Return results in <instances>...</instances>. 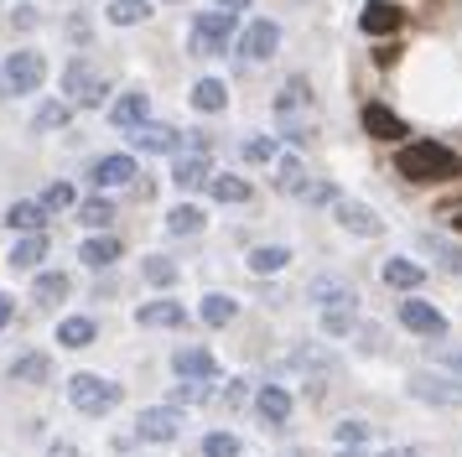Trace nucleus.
I'll use <instances>...</instances> for the list:
<instances>
[{
    "label": "nucleus",
    "instance_id": "473e14b6",
    "mask_svg": "<svg viewBox=\"0 0 462 457\" xmlns=\"http://www.w3.org/2000/svg\"><path fill=\"white\" fill-rule=\"evenodd\" d=\"M286 260H291V249H281V245H260L250 255V270L254 275H275V270L286 266Z\"/></svg>",
    "mask_w": 462,
    "mask_h": 457
},
{
    "label": "nucleus",
    "instance_id": "9b49d317",
    "mask_svg": "<svg viewBox=\"0 0 462 457\" xmlns=\"http://www.w3.org/2000/svg\"><path fill=\"white\" fill-rule=\"evenodd\" d=\"M307 302H312V307H354V286H348V281H343V275H312V281H307Z\"/></svg>",
    "mask_w": 462,
    "mask_h": 457
},
{
    "label": "nucleus",
    "instance_id": "ddd939ff",
    "mask_svg": "<svg viewBox=\"0 0 462 457\" xmlns=\"http://www.w3.org/2000/svg\"><path fill=\"white\" fill-rule=\"evenodd\" d=\"M333 213H337V224H343V228H354V234H364V239H374L379 228H384V224H379V213H374V208H369V203H358V198H337Z\"/></svg>",
    "mask_w": 462,
    "mask_h": 457
},
{
    "label": "nucleus",
    "instance_id": "c03bdc74",
    "mask_svg": "<svg viewBox=\"0 0 462 457\" xmlns=\"http://www.w3.org/2000/svg\"><path fill=\"white\" fill-rule=\"evenodd\" d=\"M245 162H275V141H271V135H254V141H245Z\"/></svg>",
    "mask_w": 462,
    "mask_h": 457
},
{
    "label": "nucleus",
    "instance_id": "f3484780",
    "mask_svg": "<svg viewBox=\"0 0 462 457\" xmlns=\"http://www.w3.org/2000/svg\"><path fill=\"white\" fill-rule=\"evenodd\" d=\"M146 120H151V99L141 94V89L120 94L115 109H109V125H120V130H135V125H146Z\"/></svg>",
    "mask_w": 462,
    "mask_h": 457
},
{
    "label": "nucleus",
    "instance_id": "423d86ee",
    "mask_svg": "<svg viewBox=\"0 0 462 457\" xmlns=\"http://www.w3.org/2000/svg\"><path fill=\"white\" fill-rule=\"evenodd\" d=\"M5 79H11V94H32V89H42V79H47V58L37 47H16V52L5 58Z\"/></svg>",
    "mask_w": 462,
    "mask_h": 457
},
{
    "label": "nucleus",
    "instance_id": "393cba45",
    "mask_svg": "<svg viewBox=\"0 0 462 457\" xmlns=\"http://www.w3.org/2000/svg\"><path fill=\"white\" fill-rule=\"evenodd\" d=\"M47 255V239L42 234H22L16 239V249H11V270H37Z\"/></svg>",
    "mask_w": 462,
    "mask_h": 457
},
{
    "label": "nucleus",
    "instance_id": "c756f323",
    "mask_svg": "<svg viewBox=\"0 0 462 457\" xmlns=\"http://www.w3.org/2000/svg\"><path fill=\"white\" fill-rule=\"evenodd\" d=\"M307 182H312V177L301 172L296 156H281V162H275V187H281V192H296V198H301V187Z\"/></svg>",
    "mask_w": 462,
    "mask_h": 457
},
{
    "label": "nucleus",
    "instance_id": "39448f33",
    "mask_svg": "<svg viewBox=\"0 0 462 457\" xmlns=\"http://www.w3.org/2000/svg\"><path fill=\"white\" fill-rule=\"evenodd\" d=\"M63 89H68V104H84V109H94L105 99V79H99V68L88 58H73L63 68Z\"/></svg>",
    "mask_w": 462,
    "mask_h": 457
},
{
    "label": "nucleus",
    "instance_id": "9d476101",
    "mask_svg": "<svg viewBox=\"0 0 462 457\" xmlns=\"http://www.w3.org/2000/svg\"><path fill=\"white\" fill-rule=\"evenodd\" d=\"M400 322H405L411 332H420V338H441V332H447V317H441L431 302H416V296L400 302Z\"/></svg>",
    "mask_w": 462,
    "mask_h": 457
},
{
    "label": "nucleus",
    "instance_id": "6e6d98bb",
    "mask_svg": "<svg viewBox=\"0 0 462 457\" xmlns=\"http://www.w3.org/2000/svg\"><path fill=\"white\" fill-rule=\"evenodd\" d=\"M452 228H462V213H452Z\"/></svg>",
    "mask_w": 462,
    "mask_h": 457
},
{
    "label": "nucleus",
    "instance_id": "ea45409f",
    "mask_svg": "<svg viewBox=\"0 0 462 457\" xmlns=\"http://www.w3.org/2000/svg\"><path fill=\"white\" fill-rule=\"evenodd\" d=\"M203 457H239V436L208 432V436H203Z\"/></svg>",
    "mask_w": 462,
    "mask_h": 457
},
{
    "label": "nucleus",
    "instance_id": "a878e982",
    "mask_svg": "<svg viewBox=\"0 0 462 457\" xmlns=\"http://www.w3.org/2000/svg\"><path fill=\"white\" fill-rule=\"evenodd\" d=\"M254 411L265 415V421H286L291 415V395L281 390V385H265V390L254 395Z\"/></svg>",
    "mask_w": 462,
    "mask_h": 457
},
{
    "label": "nucleus",
    "instance_id": "bb28decb",
    "mask_svg": "<svg viewBox=\"0 0 462 457\" xmlns=\"http://www.w3.org/2000/svg\"><path fill=\"white\" fill-rule=\"evenodd\" d=\"M224 99H229V89H224V79H203V83H192V109H203V115H213V109H224Z\"/></svg>",
    "mask_w": 462,
    "mask_h": 457
},
{
    "label": "nucleus",
    "instance_id": "58836bf2",
    "mask_svg": "<svg viewBox=\"0 0 462 457\" xmlns=\"http://www.w3.org/2000/svg\"><path fill=\"white\" fill-rule=\"evenodd\" d=\"M79 219H84L88 228H105L109 219H115V203H109V198H88V203L79 208Z\"/></svg>",
    "mask_w": 462,
    "mask_h": 457
},
{
    "label": "nucleus",
    "instance_id": "4be33fe9",
    "mask_svg": "<svg viewBox=\"0 0 462 457\" xmlns=\"http://www.w3.org/2000/svg\"><path fill=\"white\" fill-rule=\"evenodd\" d=\"M79 260H84V266H115V260H120V239H109V234H88L84 239V249H79Z\"/></svg>",
    "mask_w": 462,
    "mask_h": 457
},
{
    "label": "nucleus",
    "instance_id": "7c9ffc66",
    "mask_svg": "<svg viewBox=\"0 0 462 457\" xmlns=\"http://www.w3.org/2000/svg\"><path fill=\"white\" fill-rule=\"evenodd\" d=\"M208 192L218 198V203H245V198H250V182H245V177H229V172H218V177L208 182Z\"/></svg>",
    "mask_w": 462,
    "mask_h": 457
},
{
    "label": "nucleus",
    "instance_id": "e433bc0d",
    "mask_svg": "<svg viewBox=\"0 0 462 457\" xmlns=\"http://www.w3.org/2000/svg\"><path fill=\"white\" fill-rule=\"evenodd\" d=\"M68 296V275L63 270H42L37 275V302H63Z\"/></svg>",
    "mask_w": 462,
    "mask_h": 457
},
{
    "label": "nucleus",
    "instance_id": "5fc2aeb1",
    "mask_svg": "<svg viewBox=\"0 0 462 457\" xmlns=\"http://www.w3.org/2000/svg\"><path fill=\"white\" fill-rule=\"evenodd\" d=\"M447 364H452V369H457V374H462V353H452V359H447Z\"/></svg>",
    "mask_w": 462,
    "mask_h": 457
},
{
    "label": "nucleus",
    "instance_id": "412c9836",
    "mask_svg": "<svg viewBox=\"0 0 462 457\" xmlns=\"http://www.w3.org/2000/svg\"><path fill=\"white\" fill-rule=\"evenodd\" d=\"M88 177H94V187H120V182L135 177V162H130V156H99Z\"/></svg>",
    "mask_w": 462,
    "mask_h": 457
},
{
    "label": "nucleus",
    "instance_id": "4468645a",
    "mask_svg": "<svg viewBox=\"0 0 462 457\" xmlns=\"http://www.w3.org/2000/svg\"><path fill=\"white\" fill-rule=\"evenodd\" d=\"M171 369H177V379H218V359H213L208 349H177L171 353Z\"/></svg>",
    "mask_w": 462,
    "mask_h": 457
},
{
    "label": "nucleus",
    "instance_id": "a211bd4d",
    "mask_svg": "<svg viewBox=\"0 0 462 457\" xmlns=\"http://www.w3.org/2000/svg\"><path fill=\"white\" fill-rule=\"evenodd\" d=\"M364 130L374 141H400L405 135V120H400L395 109H384V104H364Z\"/></svg>",
    "mask_w": 462,
    "mask_h": 457
},
{
    "label": "nucleus",
    "instance_id": "37998d69",
    "mask_svg": "<svg viewBox=\"0 0 462 457\" xmlns=\"http://www.w3.org/2000/svg\"><path fill=\"white\" fill-rule=\"evenodd\" d=\"M426 249L437 255V266H441V270H462V249L441 245V239H431V234H426Z\"/></svg>",
    "mask_w": 462,
    "mask_h": 457
},
{
    "label": "nucleus",
    "instance_id": "8fccbe9b",
    "mask_svg": "<svg viewBox=\"0 0 462 457\" xmlns=\"http://www.w3.org/2000/svg\"><path fill=\"white\" fill-rule=\"evenodd\" d=\"M47 457H84V452H79V447H68V442H58V447H52Z\"/></svg>",
    "mask_w": 462,
    "mask_h": 457
},
{
    "label": "nucleus",
    "instance_id": "4c0bfd02",
    "mask_svg": "<svg viewBox=\"0 0 462 457\" xmlns=\"http://www.w3.org/2000/svg\"><path fill=\"white\" fill-rule=\"evenodd\" d=\"M348 328H354V307H328L322 312V332H328V338H348Z\"/></svg>",
    "mask_w": 462,
    "mask_h": 457
},
{
    "label": "nucleus",
    "instance_id": "7ed1b4c3",
    "mask_svg": "<svg viewBox=\"0 0 462 457\" xmlns=\"http://www.w3.org/2000/svg\"><path fill=\"white\" fill-rule=\"evenodd\" d=\"M68 400L79 406L84 415H105V411H115L120 406V385L115 379H105V374H73L68 379Z\"/></svg>",
    "mask_w": 462,
    "mask_h": 457
},
{
    "label": "nucleus",
    "instance_id": "3c124183",
    "mask_svg": "<svg viewBox=\"0 0 462 457\" xmlns=\"http://www.w3.org/2000/svg\"><path fill=\"white\" fill-rule=\"evenodd\" d=\"M11 312H16V307H11V296H0V328L11 322Z\"/></svg>",
    "mask_w": 462,
    "mask_h": 457
},
{
    "label": "nucleus",
    "instance_id": "20e7f679",
    "mask_svg": "<svg viewBox=\"0 0 462 457\" xmlns=\"http://www.w3.org/2000/svg\"><path fill=\"white\" fill-rule=\"evenodd\" d=\"M229 42H234L229 11H203V16H192V52H198V58H218Z\"/></svg>",
    "mask_w": 462,
    "mask_h": 457
},
{
    "label": "nucleus",
    "instance_id": "c85d7f7f",
    "mask_svg": "<svg viewBox=\"0 0 462 457\" xmlns=\"http://www.w3.org/2000/svg\"><path fill=\"white\" fill-rule=\"evenodd\" d=\"M105 16L115 21V26H135V21H146V16H151V0H109Z\"/></svg>",
    "mask_w": 462,
    "mask_h": 457
},
{
    "label": "nucleus",
    "instance_id": "79ce46f5",
    "mask_svg": "<svg viewBox=\"0 0 462 457\" xmlns=\"http://www.w3.org/2000/svg\"><path fill=\"white\" fill-rule=\"evenodd\" d=\"M301 203H307V208L337 203V187H333V182H307V187H301Z\"/></svg>",
    "mask_w": 462,
    "mask_h": 457
},
{
    "label": "nucleus",
    "instance_id": "a19ab883",
    "mask_svg": "<svg viewBox=\"0 0 462 457\" xmlns=\"http://www.w3.org/2000/svg\"><path fill=\"white\" fill-rule=\"evenodd\" d=\"M141 270H146V281H151V286H171V281H177V266H171L167 255H151V260H146Z\"/></svg>",
    "mask_w": 462,
    "mask_h": 457
},
{
    "label": "nucleus",
    "instance_id": "f257e3e1",
    "mask_svg": "<svg viewBox=\"0 0 462 457\" xmlns=\"http://www.w3.org/2000/svg\"><path fill=\"white\" fill-rule=\"evenodd\" d=\"M395 172H400V177H411V182H437V177L462 172V162L447 151V145H437V141H411L395 156Z\"/></svg>",
    "mask_w": 462,
    "mask_h": 457
},
{
    "label": "nucleus",
    "instance_id": "6e6552de",
    "mask_svg": "<svg viewBox=\"0 0 462 457\" xmlns=\"http://www.w3.org/2000/svg\"><path fill=\"white\" fill-rule=\"evenodd\" d=\"M275 47H281V26H275V21H250V26L239 32V58L245 62L275 58Z\"/></svg>",
    "mask_w": 462,
    "mask_h": 457
},
{
    "label": "nucleus",
    "instance_id": "864d4df0",
    "mask_svg": "<svg viewBox=\"0 0 462 457\" xmlns=\"http://www.w3.org/2000/svg\"><path fill=\"white\" fill-rule=\"evenodd\" d=\"M5 94H11V79H5V68H0V99H5Z\"/></svg>",
    "mask_w": 462,
    "mask_h": 457
},
{
    "label": "nucleus",
    "instance_id": "2f4dec72",
    "mask_svg": "<svg viewBox=\"0 0 462 457\" xmlns=\"http://www.w3.org/2000/svg\"><path fill=\"white\" fill-rule=\"evenodd\" d=\"M203 400H213L208 379H177V390H171V406H177V411H182V406H203Z\"/></svg>",
    "mask_w": 462,
    "mask_h": 457
},
{
    "label": "nucleus",
    "instance_id": "a18cd8bd",
    "mask_svg": "<svg viewBox=\"0 0 462 457\" xmlns=\"http://www.w3.org/2000/svg\"><path fill=\"white\" fill-rule=\"evenodd\" d=\"M42 203H47V213H58V208L73 203V187H68V182H52V187L42 192Z\"/></svg>",
    "mask_w": 462,
    "mask_h": 457
},
{
    "label": "nucleus",
    "instance_id": "0eeeda50",
    "mask_svg": "<svg viewBox=\"0 0 462 457\" xmlns=\"http://www.w3.org/2000/svg\"><path fill=\"white\" fill-rule=\"evenodd\" d=\"M130 145L141 151V156H171V151H182V130L177 125H162V120H146L135 125V130H125Z\"/></svg>",
    "mask_w": 462,
    "mask_h": 457
},
{
    "label": "nucleus",
    "instance_id": "2eb2a0df",
    "mask_svg": "<svg viewBox=\"0 0 462 457\" xmlns=\"http://www.w3.org/2000/svg\"><path fill=\"white\" fill-rule=\"evenodd\" d=\"M400 21H405V11H400L395 0H369L364 16H358V26H364L369 37H390V32H400Z\"/></svg>",
    "mask_w": 462,
    "mask_h": 457
},
{
    "label": "nucleus",
    "instance_id": "f03ea898",
    "mask_svg": "<svg viewBox=\"0 0 462 457\" xmlns=\"http://www.w3.org/2000/svg\"><path fill=\"white\" fill-rule=\"evenodd\" d=\"M307 109H312V94H307V83L301 79H286L281 83V94H275V125L286 130V141H307L312 130H307Z\"/></svg>",
    "mask_w": 462,
    "mask_h": 457
},
{
    "label": "nucleus",
    "instance_id": "603ef678",
    "mask_svg": "<svg viewBox=\"0 0 462 457\" xmlns=\"http://www.w3.org/2000/svg\"><path fill=\"white\" fill-rule=\"evenodd\" d=\"M379 457H420V452H411V447H390V452H379Z\"/></svg>",
    "mask_w": 462,
    "mask_h": 457
},
{
    "label": "nucleus",
    "instance_id": "de8ad7c7",
    "mask_svg": "<svg viewBox=\"0 0 462 457\" xmlns=\"http://www.w3.org/2000/svg\"><path fill=\"white\" fill-rule=\"evenodd\" d=\"M395 58H400V47H374V62H379V68H390Z\"/></svg>",
    "mask_w": 462,
    "mask_h": 457
},
{
    "label": "nucleus",
    "instance_id": "dca6fc26",
    "mask_svg": "<svg viewBox=\"0 0 462 457\" xmlns=\"http://www.w3.org/2000/svg\"><path fill=\"white\" fill-rule=\"evenodd\" d=\"M411 395H416V400H431V406H462V379H431V374H416V379H411Z\"/></svg>",
    "mask_w": 462,
    "mask_h": 457
},
{
    "label": "nucleus",
    "instance_id": "6ab92c4d",
    "mask_svg": "<svg viewBox=\"0 0 462 457\" xmlns=\"http://www.w3.org/2000/svg\"><path fill=\"white\" fill-rule=\"evenodd\" d=\"M42 224H47L42 198H37V203H11L5 208V228H11V234H42Z\"/></svg>",
    "mask_w": 462,
    "mask_h": 457
},
{
    "label": "nucleus",
    "instance_id": "f8f14e48",
    "mask_svg": "<svg viewBox=\"0 0 462 457\" xmlns=\"http://www.w3.org/2000/svg\"><path fill=\"white\" fill-rule=\"evenodd\" d=\"M171 182L192 192V187H208L213 182V162L208 156H198V151H177V162H171Z\"/></svg>",
    "mask_w": 462,
    "mask_h": 457
},
{
    "label": "nucleus",
    "instance_id": "f704fd0d",
    "mask_svg": "<svg viewBox=\"0 0 462 457\" xmlns=\"http://www.w3.org/2000/svg\"><path fill=\"white\" fill-rule=\"evenodd\" d=\"M234 296H224V291H213V296H203V322H213V328H224V322H234Z\"/></svg>",
    "mask_w": 462,
    "mask_h": 457
},
{
    "label": "nucleus",
    "instance_id": "aec40b11",
    "mask_svg": "<svg viewBox=\"0 0 462 457\" xmlns=\"http://www.w3.org/2000/svg\"><path fill=\"white\" fill-rule=\"evenodd\" d=\"M135 322L141 328H182L188 312H182V302H146V307L135 312Z\"/></svg>",
    "mask_w": 462,
    "mask_h": 457
},
{
    "label": "nucleus",
    "instance_id": "5701e85b",
    "mask_svg": "<svg viewBox=\"0 0 462 457\" xmlns=\"http://www.w3.org/2000/svg\"><path fill=\"white\" fill-rule=\"evenodd\" d=\"M11 379L42 385V379H52V359H47V353H22V359H11Z\"/></svg>",
    "mask_w": 462,
    "mask_h": 457
},
{
    "label": "nucleus",
    "instance_id": "49530a36",
    "mask_svg": "<svg viewBox=\"0 0 462 457\" xmlns=\"http://www.w3.org/2000/svg\"><path fill=\"white\" fill-rule=\"evenodd\" d=\"M337 442H343V447L364 442V421H337Z\"/></svg>",
    "mask_w": 462,
    "mask_h": 457
},
{
    "label": "nucleus",
    "instance_id": "4d7b16f0",
    "mask_svg": "<svg viewBox=\"0 0 462 457\" xmlns=\"http://www.w3.org/2000/svg\"><path fill=\"white\" fill-rule=\"evenodd\" d=\"M337 457H358V452H337Z\"/></svg>",
    "mask_w": 462,
    "mask_h": 457
},
{
    "label": "nucleus",
    "instance_id": "b1692460",
    "mask_svg": "<svg viewBox=\"0 0 462 457\" xmlns=\"http://www.w3.org/2000/svg\"><path fill=\"white\" fill-rule=\"evenodd\" d=\"M420 281H426V270L416 266V260H384V286H395V291H416Z\"/></svg>",
    "mask_w": 462,
    "mask_h": 457
},
{
    "label": "nucleus",
    "instance_id": "cd10ccee",
    "mask_svg": "<svg viewBox=\"0 0 462 457\" xmlns=\"http://www.w3.org/2000/svg\"><path fill=\"white\" fill-rule=\"evenodd\" d=\"M94 338H99V328H94L88 317H68L63 328H58V343H63V349H88Z\"/></svg>",
    "mask_w": 462,
    "mask_h": 457
},
{
    "label": "nucleus",
    "instance_id": "72a5a7b5",
    "mask_svg": "<svg viewBox=\"0 0 462 457\" xmlns=\"http://www.w3.org/2000/svg\"><path fill=\"white\" fill-rule=\"evenodd\" d=\"M167 228L171 234H198V228H203V208L198 203H177L167 213Z\"/></svg>",
    "mask_w": 462,
    "mask_h": 457
},
{
    "label": "nucleus",
    "instance_id": "09e8293b",
    "mask_svg": "<svg viewBox=\"0 0 462 457\" xmlns=\"http://www.w3.org/2000/svg\"><path fill=\"white\" fill-rule=\"evenodd\" d=\"M213 5H218V11H229V16H239V11H245L250 0H213Z\"/></svg>",
    "mask_w": 462,
    "mask_h": 457
},
{
    "label": "nucleus",
    "instance_id": "c9c22d12",
    "mask_svg": "<svg viewBox=\"0 0 462 457\" xmlns=\"http://www.w3.org/2000/svg\"><path fill=\"white\" fill-rule=\"evenodd\" d=\"M68 120H73V104H63V99L42 104V109H37V115H32V125H37V130H63Z\"/></svg>",
    "mask_w": 462,
    "mask_h": 457
},
{
    "label": "nucleus",
    "instance_id": "1a4fd4ad",
    "mask_svg": "<svg viewBox=\"0 0 462 457\" xmlns=\"http://www.w3.org/2000/svg\"><path fill=\"white\" fill-rule=\"evenodd\" d=\"M135 436L141 442H171V436H182V411L177 406H151L135 421Z\"/></svg>",
    "mask_w": 462,
    "mask_h": 457
}]
</instances>
